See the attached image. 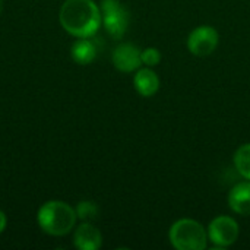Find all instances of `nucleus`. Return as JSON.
<instances>
[{
  "mask_svg": "<svg viewBox=\"0 0 250 250\" xmlns=\"http://www.w3.org/2000/svg\"><path fill=\"white\" fill-rule=\"evenodd\" d=\"M73 245L79 250H98L103 246V234L95 226L83 221L75 230Z\"/></svg>",
  "mask_w": 250,
  "mask_h": 250,
  "instance_id": "8",
  "label": "nucleus"
},
{
  "mask_svg": "<svg viewBox=\"0 0 250 250\" xmlns=\"http://www.w3.org/2000/svg\"><path fill=\"white\" fill-rule=\"evenodd\" d=\"M37 221L44 233L62 237L73 230L78 215L75 208L63 201H47L40 207Z\"/></svg>",
  "mask_w": 250,
  "mask_h": 250,
  "instance_id": "2",
  "label": "nucleus"
},
{
  "mask_svg": "<svg viewBox=\"0 0 250 250\" xmlns=\"http://www.w3.org/2000/svg\"><path fill=\"white\" fill-rule=\"evenodd\" d=\"M70 56L78 64H89L97 57V45L89 38H78L72 44Z\"/></svg>",
  "mask_w": 250,
  "mask_h": 250,
  "instance_id": "11",
  "label": "nucleus"
},
{
  "mask_svg": "<svg viewBox=\"0 0 250 250\" xmlns=\"http://www.w3.org/2000/svg\"><path fill=\"white\" fill-rule=\"evenodd\" d=\"M141 53L142 50L138 45L132 42H122L113 50L111 62L117 70L123 73H132L136 72L142 64Z\"/></svg>",
  "mask_w": 250,
  "mask_h": 250,
  "instance_id": "7",
  "label": "nucleus"
},
{
  "mask_svg": "<svg viewBox=\"0 0 250 250\" xmlns=\"http://www.w3.org/2000/svg\"><path fill=\"white\" fill-rule=\"evenodd\" d=\"M240 229L234 218L227 215L215 217L208 226V239L217 248H230L239 239Z\"/></svg>",
  "mask_w": 250,
  "mask_h": 250,
  "instance_id": "5",
  "label": "nucleus"
},
{
  "mask_svg": "<svg viewBox=\"0 0 250 250\" xmlns=\"http://www.w3.org/2000/svg\"><path fill=\"white\" fill-rule=\"evenodd\" d=\"M133 86L136 89V92L145 98H149L152 95H155L160 89V78L158 75L151 69V67H145V69H138L135 76H133Z\"/></svg>",
  "mask_w": 250,
  "mask_h": 250,
  "instance_id": "10",
  "label": "nucleus"
},
{
  "mask_svg": "<svg viewBox=\"0 0 250 250\" xmlns=\"http://www.w3.org/2000/svg\"><path fill=\"white\" fill-rule=\"evenodd\" d=\"M0 13H1V0H0Z\"/></svg>",
  "mask_w": 250,
  "mask_h": 250,
  "instance_id": "16",
  "label": "nucleus"
},
{
  "mask_svg": "<svg viewBox=\"0 0 250 250\" xmlns=\"http://www.w3.org/2000/svg\"><path fill=\"white\" fill-rule=\"evenodd\" d=\"M75 211H76V215H78L79 220L88 221V223L95 220L97 215H98V207L92 201H82V202H79L76 205Z\"/></svg>",
  "mask_w": 250,
  "mask_h": 250,
  "instance_id": "13",
  "label": "nucleus"
},
{
  "mask_svg": "<svg viewBox=\"0 0 250 250\" xmlns=\"http://www.w3.org/2000/svg\"><path fill=\"white\" fill-rule=\"evenodd\" d=\"M59 21L62 28L76 38L94 37L101 23V9L94 0H64Z\"/></svg>",
  "mask_w": 250,
  "mask_h": 250,
  "instance_id": "1",
  "label": "nucleus"
},
{
  "mask_svg": "<svg viewBox=\"0 0 250 250\" xmlns=\"http://www.w3.org/2000/svg\"><path fill=\"white\" fill-rule=\"evenodd\" d=\"M105 31L114 40L125 37L129 28V12L120 0H103L100 4Z\"/></svg>",
  "mask_w": 250,
  "mask_h": 250,
  "instance_id": "4",
  "label": "nucleus"
},
{
  "mask_svg": "<svg viewBox=\"0 0 250 250\" xmlns=\"http://www.w3.org/2000/svg\"><path fill=\"white\" fill-rule=\"evenodd\" d=\"M233 161H234V167L239 171V174L243 179L250 180V144L242 145L234 152Z\"/></svg>",
  "mask_w": 250,
  "mask_h": 250,
  "instance_id": "12",
  "label": "nucleus"
},
{
  "mask_svg": "<svg viewBox=\"0 0 250 250\" xmlns=\"http://www.w3.org/2000/svg\"><path fill=\"white\" fill-rule=\"evenodd\" d=\"M229 207L233 212L249 217L250 215V180L237 183L229 193Z\"/></svg>",
  "mask_w": 250,
  "mask_h": 250,
  "instance_id": "9",
  "label": "nucleus"
},
{
  "mask_svg": "<svg viewBox=\"0 0 250 250\" xmlns=\"http://www.w3.org/2000/svg\"><path fill=\"white\" fill-rule=\"evenodd\" d=\"M6 224H7V218H6L4 212L0 209V233H3V230L6 229Z\"/></svg>",
  "mask_w": 250,
  "mask_h": 250,
  "instance_id": "15",
  "label": "nucleus"
},
{
  "mask_svg": "<svg viewBox=\"0 0 250 250\" xmlns=\"http://www.w3.org/2000/svg\"><path fill=\"white\" fill-rule=\"evenodd\" d=\"M141 59H142V64H145L148 67H155L161 62V51L155 47H148V48L142 50Z\"/></svg>",
  "mask_w": 250,
  "mask_h": 250,
  "instance_id": "14",
  "label": "nucleus"
},
{
  "mask_svg": "<svg viewBox=\"0 0 250 250\" xmlns=\"http://www.w3.org/2000/svg\"><path fill=\"white\" fill-rule=\"evenodd\" d=\"M220 42L218 31L211 25L196 26L188 37V50L198 57H207L215 51Z\"/></svg>",
  "mask_w": 250,
  "mask_h": 250,
  "instance_id": "6",
  "label": "nucleus"
},
{
  "mask_svg": "<svg viewBox=\"0 0 250 250\" xmlns=\"http://www.w3.org/2000/svg\"><path fill=\"white\" fill-rule=\"evenodd\" d=\"M170 243L177 250H205L208 246V230L192 218L176 221L168 231Z\"/></svg>",
  "mask_w": 250,
  "mask_h": 250,
  "instance_id": "3",
  "label": "nucleus"
}]
</instances>
